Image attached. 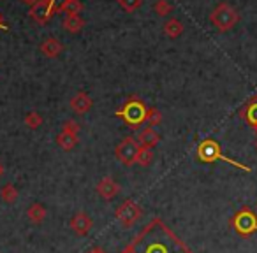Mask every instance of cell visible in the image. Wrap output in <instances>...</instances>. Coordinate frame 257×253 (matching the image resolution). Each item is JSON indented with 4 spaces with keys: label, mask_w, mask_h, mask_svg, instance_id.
<instances>
[{
    "label": "cell",
    "mask_w": 257,
    "mask_h": 253,
    "mask_svg": "<svg viewBox=\"0 0 257 253\" xmlns=\"http://www.w3.org/2000/svg\"><path fill=\"white\" fill-rule=\"evenodd\" d=\"M62 130H65V132H71V134H76V136H78L79 130H81V125H79L78 121H74V120H69V121H65V123H64V129H62Z\"/></svg>",
    "instance_id": "cell-26"
},
{
    "label": "cell",
    "mask_w": 257,
    "mask_h": 253,
    "mask_svg": "<svg viewBox=\"0 0 257 253\" xmlns=\"http://www.w3.org/2000/svg\"><path fill=\"white\" fill-rule=\"evenodd\" d=\"M232 227L236 228V232L241 235H250L252 232L257 230V216L253 214V211H250L248 207L241 209L234 218H232Z\"/></svg>",
    "instance_id": "cell-7"
},
{
    "label": "cell",
    "mask_w": 257,
    "mask_h": 253,
    "mask_svg": "<svg viewBox=\"0 0 257 253\" xmlns=\"http://www.w3.org/2000/svg\"><path fill=\"white\" fill-rule=\"evenodd\" d=\"M116 2L125 13H134L143 6V0H116Z\"/></svg>",
    "instance_id": "cell-24"
},
{
    "label": "cell",
    "mask_w": 257,
    "mask_h": 253,
    "mask_svg": "<svg viewBox=\"0 0 257 253\" xmlns=\"http://www.w3.org/2000/svg\"><path fill=\"white\" fill-rule=\"evenodd\" d=\"M25 125L32 130L39 129L41 125H43V116H41L37 111H30V113L25 116Z\"/></svg>",
    "instance_id": "cell-22"
},
{
    "label": "cell",
    "mask_w": 257,
    "mask_h": 253,
    "mask_svg": "<svg viewBox=\"0 0 257 253\" xmlns=\"http://www.w3.org/2000/svg\"><path fill=\"white\" fill-rule=\"evenodd\" d=\"M6 174V167H4V164H2V162H0V178H2V176Z\"/></svg>",
    "instance_id": "cell-30"
},
{
    "label": "cell",
    "mask_w": 257,
    "mask_h": 253,
    "mask_svg": "<svg viewBox=\"0 0 257 253\" xmlns=\"http://www.w3.org/2000/svg\"><path fill=\"white\" fill-rule=\"evenodd\" d=\"M161 121H162V113L159 109H155V107H150V109H148L147 123L150 125V127H157Z\"/></svg>",
    "instance_id": "cell-25"
},
{
    "label": "cell",
    "mask_w": 257,
    "mask_h": 253,
    "mask_svg": "<svg viewBox=\"0 0 257 253\" xmlns=\"http://www.w3.org/2000/svg\"><path fill=\"white\" fill-rule=\"evenodd\" d=\"M141 146H147V148H155L161 141V136L155 132L154 127H145L143 130L140 132V137H138Z\"/></svg>",
    "instance_id": "cell-13"
},
{
    "label": "cell",
    "mask_w": 257,
    "mask_h": 253,
    "mask_svg": "<svg viewBox=\"0 0 257 253\" xmlns=\"http://www.w3.org/2000/svg\"><path fill=\"white\" fill-rule=\"evenodd\" d=\"M241 116L245 118L250 125H252L253 129H255V132H257V99L250 100V102L246 104V107H243Z\"/></svg>",
    "instance_id": "cell-19"
},
{
    "label": "cell",
    "mask_w": 257,
    "mask_h": 253,
    "mask_svg": "<svg viewBox=\"0 0 257 253\" xmlns=\"http://www.w3.org/2000/svg\"><path fill=\"white\" fill-rule=\"evenodd\" d=\"M46 214H48L46 207L39 202H34L32 206L27 209V216H29V220L32 221V223H41V221L46 218Z\"/></svg>",
    "instance_id": "cell-16"
},
{
    "label": "cell",
    "mask_w": 257,
    "mask_h": 253,
    "mask_svg": "<svg viewBox=\"0 0 257 253\" xmlns=\"http://www.w3.org/2000/svg\"><path fill=\"white\" fill-rule=\"evenodd\" d=\"M92 227H93L92 218H90L86 213H83V211H79V213H76L74 216H72L71 228H72V232H74V234L86 235L90 230H92Z\"/></svg>",
    "instance_id": "cell-10"
},
{
    "label": "cell",
    "mask_w": 257,
    "mask_h": 253,
    "mask_svg": "<svg viewBox=\"0 0 257 253\" xmlns=\"http://www.w3.org/2000/svg\"><path fill=\"white\" fill-rule=\"evenodd\" d=\"M140 148H141L140 141L134 139L133 136H127L118 143L116 148H114V155H116V158L121 164L131 167V165L136 164V157H138V153H140Z\"/></svg>",
    "instance_id": "cell-5"
},
{
    "label": "cell",
    "mask_w": 257,
    "mask_h": 253,
    "mask_svg": "<svg viewBox=\"0 0 257 253\" xmlns=\"http://www.w3.org/2000/svg\"><path fill=\"white\" fill-rule=\"evenodd\" d=\"M23 4H27V6H30V8H32L34 4H37V2H39V0H22Z\"/></svg>",
    "instance_id": "cell-29"
},
{
    "label": "cell",
    "mask_w": 257,
    "mask_h": 253,
    "mask_svg": "<svg viewBox=\"0 0 257 253\" xmlns=\"http://www.w3.org/2000/svg\"><path fill=\"white\" fill-rule=\"evenodd\" d=\"M0 197H2V200L8 204L16 202V199H18V188H16L13 183H8V185H4L2 190H0Z\"/></svg>",
    "instance_id": "cell-20"
},
{
    "label": "cell",
    "mask_w": 257,
    "mask_h": 253,
    "mask_svg": "<svg viewBox=\"0 0 257 253\" xmlns=\"http://www.w3.org/2000/svg\"><path fill=\"white\" fill-rule=\"evenodd\" d=\"M62 27H64L69 34H78L85 29V20L79 15H65L64 22H62Z\"/></svg>",
    "instance_id": "cell-14"
},
{
    "label": "cell",
    "mask_w": 257,
    "mask_h": 253,
    "mask_svg": "<svg viewBox=\"0 0 257 253\" xmlns=\"http://www.w3.org/2000/svg\"><path fill=\"white\" fill-rule=\"evenodd\" d=\"M53 2H57V0H53Z\"/></svg>",
    "instance_id": "cell-31"
},
{
    "label": "cell",
    "mask_w": 257,
    "mask_h": 253,
    "mask_svg": "<svg viewBox=\"0 0 257 253\" xmlns=\"http://www.w3.org/2000/svg\"><path fill=\"white\" fill-rule=\"evenodd\" d=\"M97 193L102 197L104 200H111L120 193V185L114 181L111 176H104L99 183H97Z\"/></svg>",
    "instance_id": "cell-9"
},
{
    "label": "cell",
    "mask_w": 257,
    "mask_h": 253,
    "mask_svg": "<svg viewBox=\"0 0 257 253\" xmlns=\"http://www.w3.org/2000/svg\"><path fill=\"white\" fill-rule=\"evenodd\" d=\"M81 11H83L81 0H62V4L58 6V13H64V15H79Z\"/></svg>",
    "instance_id": "cell-18"
},
{
    "label": "cell",
    "mask_w": 257,
    "mask_h": 253,
    "mask_svg": "<svg viewBox=\"0 0 257 253\" xmlns=\"http://www.w3.org/2000/svg\"><path fill=\"white\" fill-rule=\"evenodd\" d=\"M0 30H9L8 25H6V22H4V18H2V15H0Z\"/></svg>",
    "instance_id": "cell-28"
},
{
    "label": "cell",
    "mask_w": 257,
    "mask_h": 253,
    "mask_svg": "<svg viewBox=\"0 0 257 253\" xmlns=\"http://www.w3.org/2000/svg\"><path fill=\"white\" fill-rule=\"evenodd\" d=\"M114 216H116V220L120 221L123 227H133L141 218V206L134 202L133 199H127L116 207Z\"/></svg>",
    "instance_id": "cell-6"
},
{
    "label": "cell",
    "mask_w": 257,
    "mask_h": 253,
    "mask_svg": "<svg viewBox=\"0 0 257 253\" xmlns=\"http://www.w3.org/2000/svg\"><path fill=\"white\" fill-rule=\"evenodd\" d=\"M197 158H199L201 162H204V164H211V162L224 160V162H227V164L234 165V167H238V169H243V171H250L246 165L238 164L236 160H231V158L225 157V155L222 153L218 143H217V141H213V139H204L203 143L197 146Z\"/></svg>",
    "instance_id": "cell-3"
},
{
    "label": "cell",
    "mask_w": 257,
    "mask_h": 253,
    "mask_svg": "<svg viewBox=\"0 0 257 253\" xmlns=\"http://www.w3.org/2000/svg\"><path fill=\"white\" fill-rule=\"evenodd\" d=\"M57 13H58V8L55 6L53 0H39L37 4H34L32 8H30L29 15L34 22L44 25V23L50 22V20L53 18V15H57Z\"/></svg>",
    "instance_id": "cell-8"
},
{
    "label": "cell",
    "mask_w": 257,
    "mask_h": 253,
    "mask_svg": "<svg viewBox=\"0 0 257 253\" xmlns=\"http://www.w3.org/2000/svg\"><path fill=\"white\" fill-rule=\"evenodd\" d=\"M62 51H64V44L55 37H48L46 41L41 43V53L46 58H57Z\"/></svg>",
    "instance_id": "cell-12"
},
{
    "label": "cell",
    "mask_w": 257,
    "mask_h": 253,
    "mask_svg": "<svg viewBox=\"0 0 257 253\" xmlns=\"http://www.w3.org/2000/svg\"><path fill=\"white\" fill-rule=\"evenodd\" d=\"M154 11L157 13V16H161V18H166L168 15H171L173 6L169 4L168 0H157V2L154 4Z\"/></svg>",
    "instance_id": "cell-23"
},
{
    "label": "cell",
    "mask_w": 257,
    "mask_h": 253,
    "mask_svg": "<svg viewBox=\"0 0 257 253\" xmlns=\"http://www.w3.org/2000/svg\"><path fill=\"white\" fill-rule=\"evenodd\" d=\"M93 102L90 99V95L86 92H78L74 97L71 99V109L78 114H85L92 109Z\"/></svg>",
    "instance_id": "cell-11"
},
{
    "label": "cell",
    "mask_w": 257,
    "mask_h": 253,
    "mask_svg": "<svg viewBox=\"0 0 257 253\" xmlns=\"http://www.w3.org/2000/svg\"><path fill=\"white\" fill-rule=\"evenodd\" d=\"M121 253H190V249L162 218H154Z\"/></svg>",
    "instance_id": "cell-1"
},
{
    "label": "cell",
    "mask_w": 257,
    "mask_h": 253,
    "mask_svg": "<svg viewBox=\"0 0 257 253\" xmlns=\"http://www.w3.org/2000/svg\"><path fill=\"white\" fill-rule=\"evenodd\" d=\"M164 34L168 37H171V39H176V37H180L183 34V23L178 22L176 18H169L168 22L164 23Z\"/></svg>",
    "instance_id": "cell-17"
},
{
    "label": "cell",
    "mask_w": 257,
    "mask_h": 253,
    "mask_svg": "<svg viewBox=\"0 0 257 253\" xmlns=\"http://www.w3.org/2000/svg\"><path fill=\"white\" fill-rule=\"evenodd\" d=\"M86 253H106L102 248H99V246H95V248H92V249H88Z\"/></svg>",
    "instance_id": "cell-27"
},
{
    "label": "cell",
    "mask_w": 257,
    "mask_h": 253,
    "mask_svg": "<svg viewBox=\"0 0 257 253\" xmlns=\"http://www.w3.org/2000/svg\"><path fill=\"white\" fill-rule=\"evenodd\" d=\"M210 22L217 30H220V32H227V30H231L232 27L239 22V15L232 6L222 2V4H218L217 8L211 11Z\"/></svg>",
    "instance_id": "cell-4"
},
{
    "label": "cell",
    "mask_w": 257,
    "mask_h": 253,
    "mask_svg": "<svg viewBox=\"0 0 257 253\" xmlns=\"http://www.w3.org/2000/svg\"><path fill=\"white\" fill-rule=\"evenodd\" d=\"M152 160H154V148L141 146L140 148V153H138V157H136V164L147 167V165L152 164Z\"/></svg>",
    "instance_id": "cell-21"
},
{
    "label": "cell",
    "mask_w": 257,
    "mask_h": 253,
    "mask_svg": "<svg viewBox=\"0 0 257 253\" xmlns=\"http://www.w3.org/2000/svg\"><path fill=\"white\" fill-rule=\"evenodd\" d=\"M116 114L120 120H123V123L127 125L131 130H138L143 123H147L148 116V107L140 97H128L125 100V104L116 111Z\"/></svg>",
    "instance_id": "cell-2"
},
{
    "label": "cell",
    "mask_w": 257,
    "mask_h": 253,
    "mask_svg": "<svg viewBox=\"0 0 257 253\" xmlns=\"http://www.w3.org/2000/svg\"><path fill=\"white\" fill-rule=\"evenodd\" d=\"M57 144L64 151H71V150H74L76 144H78V136H76V134H71V132H65V130H62V132L57 136Z\"/></svg>",
    "instance_id": "cell-15"
}]
</instances>
